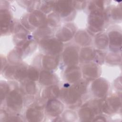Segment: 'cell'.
I'll list each match as a JSON object with an SVG mask.
<instances>
[{"instance_id":"cell-4","label":"cell","mask_w":122,"mask_h":122,"mask_svg":"<svg viewBox=\"0 0 122 122\" xmlns=\"http://www.w3.org/2000/svg\"><path fill=\"white\" fill-rule=\"evenodd\" d=\"M73 5L71 1H59L54 4V8L58 15L66 17L73 13Z\"/></svg>"},{"instance_id":"cell-2","label":"cell","mask_w":122,"mask_h":122,"mask_svg":"<svg viewBox=\"0 0 122 122\" xmlns=\"http://www.w3.org/2000/svg\"><path fill=\"white\" fill-rule=\"evenodd\" d=\"M22 104V97L20 92L13 90L6 96V105L10 110L17 112L20 110Z\"/></svg>"},{"instance_id":"cell-24","label":"cell","mask_w":122,"mask_h":122,"mask_svg":"<svg viewBox=\"0 0 122 122\" xmlns=\"http://www.w3.org/2000/svg\"><path fill=\"white\" fill-rule=\"evenodd\" d=\"M27 76L31 81H35L38 79L39 77L38 71L33 68H30L27 71Z\"/></svg>"},{"instance_id":"cell-28","label":"cell","mask_w":122,"mask_h":122,"mask_svg":"<svg viewBox=\"0 0 122 122\" xmlns=\"http://www.w3.org/2000/svg\"><path fill=\"white\" fill-rule=\"evenodd\" d=\"M7 121H21L22 120L20 119V118L16 116H12L11 117L7 118Z\"/></svg>"},{"instance_id":"cell-9","label":"cell","mask_w":122,"mask_h":122,"mask_svg":"<svg viewBox=\"0 0 122 122\" xmlns=\"http://www.w3.org/2000/svg\"><path fill=\"white\" fill-rule=\"evenodd\" d=\"M28 19L30 25H32L34 27L43 26L46 22L45 16L40 11H33L30 14Z\"/></svg>"},{"instance_id":"cell-22","label":"cell","mask_w":122,"mask_h":122,"mask_svg":"<svg viewBox=\"0 0 122 122\" xmlns=\"http://www.w3.org/2000/svg\"><path fill=\"white\" fill-rule=\"evenodd\" d=\"M107 38V36L104 33L98 35L95 40V42L97 46L100 49L105 48L108 44Z\"/></svg>"},{"instance_id":"cell-5","label":"cell","mask_w":122,"mask_h":122,"mask_svg":"<svg viewBox=\"0 0 122 122\" xmlns=\"http://www.w3.org/2000/svg\"><path fill=\"white\" fill-rule=\"evenodd\" d=\"M76 47L70 46L66 48L63 53V58L65 64L73 66L78 62V54Z\"/></svg>"},{"instance_id":"cell-10","label":"cell","mask_w":122,"mask_h":122,"mask_svg":"<svg viewBox=\"0 0 122 122\" xmlns=\"http://www.w3.org/2000/svg\"><path fill=\"white\" fill-rule=\"evenodd\" d=\"M26 116L29 121H41L43 118V113L41 110V108L38 105L30 107L26 111Z\"/></svg>"},{"instance_id":"cell-1","label":"cell","mask_w":122,"mask_h":122,"mask_svg":"<svg viewBox=\"0 0 122 122\" xmlns=\"http://www.w3.org/2000/svg\"><path fill=\"white\" fill-rule=\"evenodd\" d=\"M41 47L48 55H55L61 51L63 45L58 39L47 38L41 41Z\"/></svg>"},{"instance_id":"cell-13","label":"cell","mask_w":122,"mask_h":122,"mask_svg":"<svg viewBox=\"0 0 122 122\" xmlns=\"http://www.w3.org/2000/svg\"><path fill=\"white\" fill-rule=\"evenodd\" d=\"M110 46L113 51H118L119 47L121 45V34L117 31H112L110 32Z\"/></svg>"},{"instance_id":"cell-23","label":"cell","mask_w":122,"mask_h":122,"mask_svg":"<svg viewBox=\"0 0 122 122\" xmlns=\"http://www.w3.org/2000/svg\"><path fill=\"white\" fill-rule=\"evenodd\" d=\"M76 41L80 44L85 45L88 44L90 42V38L88 35L83 31L79 32L76 36Z\"/></svg>"},{"instance_id":"cell-18","label":"cell","mask_w":122,"mask_h":122,"mask_svg":"<svg viewBox=\"0 0 122 122\" xmlns=\"http://www.w3.org/2000/svg\"><path fill=\"white\" fill-rule=\"evenodd\" d=\"M59 90L57 86H52L45 90L43 93V97L49 100L55 99L59 94Z\"/></svg>"},{"instance_id":"cell-6","label":"cell","mask_w":122,"mask_h":122,"mask_svg":"<svg viewBox=\"0 0 122 122\" xmlns=\"http://www.w3.org/2000/svg\"><path fill=\"white\" fill-rule=\"evenodd\" d=\"M63 109L61 102L55 99L49 100L46 106L47 112L50 115L55 116L61 114Z\"/></svg>"},{"instance_id":"cell-17","label":"cell","mask_w":122,"mask_h":122,"mask_svg":"<svg viewBox=\"0 0 122 122\" xmlns=\"http://www.w3.org/2000/svg\"><path fill=\"white\" fill-rule=\"evenodd\" d=\"M52 55H47L45 56L43 58V65L46 69H53L58 64V58Z\"/></svg>"},{"instance_id":"cell-7","label":"cell","mask_w":122,"mask_h":122,"mask_svg":"<svg viewBox=\"0 0 122 122\" xmlns=\"http://www.w3.org/2000/svg\"><path fill=\"white\" fill-rule=\"evenodd\" d=\"M108 89V83L103 79H100L95 81L92 86V90L94 94L98 97L104 96L107 92Z\"/></svg>"},{"instance_id":"cell-11","label":"cell","mask_w":122,"mask_h":122,"mask_svg":"<svg viewBox=\"0 0 122 122\" xmlns=\"http://www.w3.org/2000/svg\"><path fill=\"white\" fill-rule=\"evenodd\" d=\"M11 17L6 10H1L0 11V23H1V32H6L12 26L11 24Z\"/></svg>"},{"instance_id":"cell-20","label":"cell","mask_w":122,"mask_h":122,"mask_svg":"<svg viewBox=\"0 0 122 122\" xmlns=\"http://www.w3.org/2000/svg\"><path fill=\"white\" fill-rule=\"evenodd\" d=\"M95 52L92 49L86 48L81 51L80 55V60L82 61H89L94 58Z\"/></svg>"},{"instance_id":"cell-16","label":"cell","mask_w":122,"mask_h":122,"mask_svg":"<svg viewBox=\"0 0 122 122\" xmlns=\"http://www.w3.org/2000/svg\"><path fill=\"white\" fill-rule=\"evenodd\" d=\"M96 113L94 111L88 106H85L82 108L79 112L80 118L83 121H89L92 120Z\"/></svg>"},{"instance_id":"cell-12","label":"cell","mask_w":122,"mask_h":122,"mask_svg":"<svg viewBox=\"0 0 122 122\" xmlns=\"http://www.w3.org/2000/svg\"><path fill=\"white\" fill-rule=\"evenodd\" d=\"M121 102L118 97H112L103 104L102 110L106 113L115 112L118 110Z\"/></svg>"},{"instance_id":"cell-14","label":"cell","mask_w":122,"mask_h":122,"mask_svg":"<svg viewBox=\"0 0 122 122\" xmlns=\"http://www.w3.org/2000/svg\"><path fill=\"white\" fill-rule=\"evenodd\" d=\"M98 67L93 63H89L84 66L83 69V73L87 79H92L98 75Z\"/></svg>"},{"instance_id":"cell-19","label":"cell","mask_w":122,"mask_h":122,"mask_svg":"<svg viewBox=\"0 0 122 122\" xmlns=\"http://www.w3.org/2000/svg\"><path fill=\"white\" fill-rule=\"evenodd\" d=\"M55 77L51 73L43 71L40 75V81L44 85H50L54 83L56 81Z\"/></svg>"},{"instance_id":"cell-8","label":"cell","mask_w":122,"mask_h":122,"mask_svg":"<svg viewBox=\"0 0 122 122\" xmlns=\"http://www.w3.org/2000/svg\"><path fill=\"white\" fill-rule=\"evenodd\" d=\"M75 27L72 24L66 25L57 32V38L60 41H68L73 36L75 31Z\"/></svg>"},{"instance_id":"cell-15","label":"cell","mask_w":122,"mask_h":122,"mask_svg":"<svg viewBox=\"0 0 122 122\" xmlns=\"http://www.w3.org/2000/svg\"><path fill=\"white\" fill-rule=\"evenodd\" d=\"M65 72L68 81L71 82L77 81L81 77V71L77 67L71 66L66 70Z\"/></svg>"},{"instance_id":"cell-27","label":"cell","mask_w":122,"mask_h":122,"mask_svg":"<svg viewBox=\"0 0 122 122\" xmlns=\"http://www.w3.org/2000/svg\"><path fill=\"white\" fill-rule=\"evenodd\" d=\"M57 14H53L52 15H51L50 18L49 19V22L50 21V23L51 25L55 26L57 23H58L59 21V19H58V16H57Z\"/></svg>"},{"instance_id":"cell-3","label":"cell","mask_w":122,"mask_h":122,"mask_svg":"<svg viewBox=\"0 0 122 122\" xmlns=\"http://www.w3.org/2000/svg\"><path fill=\"white\" fill-rule=\"evenodd\" d=\"M105 15L102 11H92L89 17V28L94 32L101 30L103 26Z\"/></svg>"},{"instance_id":"cell-21","label":"cell","mask_w":122,"mask_h":122,"mask_svg":"<svg viewBox=\"0 0 122 122\" xmlns=\"http://www.w3.org/2000/svg\"><path fill=\"white\" fill-rule=\"evenodd\" d=\"M51 33V31L50 28L46 26H42L39 28V30L35 34V36L37 39L42 38V40L47 39V37ZM41 40V41H42Z\"/></svg>"},{"instance_id":"cell-25","label":"cell","mask_w":122,"mask_h":122,"mask_svg":"<svg viewBox=\"0 0 122 122\" xmlns=\"http://www.w3.org/2000/svg\"><path fill=\"white\" fill-rule=\"evenodd\" d=\"M25 90L26 92L32 94L35 93L36 92V86L34 82L32 81H28L26 83Z\"/></svg>"},{"instance_id":"cell-26","label":"cell","mask_w":122,"mask_h":122,"mask_svg":"<svg viewBox=\"0 0 122 122\" xmlns=\"http://www.w3.org/2000/svg\"><path fill=\"white\" fill-rule=\"evenodd\" d=\"M9 91V87L8 85L5 83H1L0 84V98L1 102L2 100L5 98L6 96H7Z\"/></svg>"}]
</instances>
